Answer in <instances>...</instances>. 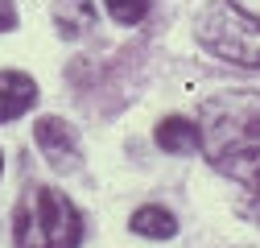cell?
Listing matches in <instances>:
<instances>
[{
    "label": "cell",
    "instance_id": "obj_7",
    "mask_svg": "<svg viewBox=\"0 0 260 248\" xmlns=\"http://www.w3.org/2000/svg\"><path fill=\"white\" fill-rule=\"evenodd\" d=\"M157 145L166 153H194L199 149V129L186 116H170V120L157 124Z\"/></svg>",
    "mask_w": 260,
    "mask_h": 248
},
{
    "label": "cell",
    "instance_id": "obj_8",
    "mask_svg": "<svg viewBox=\"0 0 260 248\" xmlns=\"http://www.w3.org/2000/svg\"><path fill=\"white\" fill-rule=\"evenodd\" d=\"M133 232L149 236V240H170L178 232V220L166 207H141V211H133Z\"/></svg>",
    "mask_w": 260,
    "mask_h": 248
},
{
    "label": "cell",
    "instance_id": "obj_5",
    "mask_svg": "<svg viewBox=\"0 0 260 248\" xmlns=\"http://www.w3.org/2000/svg\"><path fill=\"white\" fill-rule=\"evenodd\" d=\"M38 104V83L25 71H0V124L25 116Z\"/></svg>",
    "mask_w": 260,
    "mask_h": 248
},
{
    "label": "cell",
    "instance_id": "obj_6",
    "mask_svg": "<svg viewBox=\"0 0 260 248\" xmlns=\"http://www.w3.org/2000/svg\"><path fill=\"white\" fill-rule=\"evenodd\" d=\"M54 21L62 38H83L95 25V0H58L54 5Z\"/></svg>",
    "mask_w": 260,
    "mask_h": 248
},
{
    "label": "cell",
    "instance_id": "obj_3",
    "mask_svg": "<svg viewBox=\"0 0 260 248\" xmlns=\"http://www.w3.org/2000/svg\"><path fill=\"white\" fill-rule=\"evenodd\" d=\"M199 42L232 67H260V17L236 9L232 0H211L199 13Z\"/></svg>",
    "mask_w": 260,
    "mask_h": 248
},
{
    "label": "cell",
    "instance_id": "obj_1",
    "mask_svg": "<svg viewBox=\"0 0 260 248\" xmlns=\"http://www.w3.org/2000/svg\"><path fill=\"white\" fill-rule=\"evenodd\" d=\"M199 145L207 162L236 182L260 211V91H223L199 112Z\"/></svg>",
    "mask_w": 260,
    "mask_h": 248
},
{
    "label": "cell",
    "instance_id": "obj_9",
    "mask_svg": "<svg viewBox=\"0 0 260 248\" xmlns=\"http://www.w3.org/2000/svg\"><path fill=\"white\" fill-rule=\"evenodd\" d=\"M104 5H108V17H112V21L137 25V21H145V13H149L153 0H104Z\"/></svg>",
    "mask_w": 260,
    "mask_h": 248
},
{
    "label": "cell",
    "instance_id": "obj_4",
    "mask_svg": "<svg viewBox=\"0 0 260 248\" xmlns=\"http://www.w3.org/2000/svg\"><path fill=\"white\" fill-rule=\"evenodd\" d=\"M34 141H38V149H42V158L54 166V170H75L79 166V137H75V129L67 120H58V116H42L38 124H34Z\"/></svg>",
    "mask_w": 260,
    "mask_h": 248
},
{
    "label": "cell",
    "instance_id": "obj_11",
    "mask_svg": "<svg viewBox=\"0 0 260 248\" xmlns=\"http://www.w3.org/2000/svg\"><path fill=\"white\" fill-rule=\"evenodd\" d=\"M232 5L244 9V13H256V17H260V0H232Z\"/></svg>",
    "mask_w": 260,
    "mask_h": 248
},
{
    "label": "cell",
    "instance_id": "obj_12",
    "mask_svg": "<svg viewBox=\"0 0 260 248\" xmlns=\"http://www.w3.org/2000/svg\"><path fill=\"white\" fill-rule=\"evenodd\" d=\"M0 170H5V158H0Z\"/></svg>",
    "mask_w": 260,
    "mask_h": 248
},
{
    "label": "cell",
    "instance_id": "obj_10",
    "mask_svg": "<svg viewBox=\"0 0 260 248\" xmlns=\"http://www.w3.org/2000/svg\"><path fill=\"white\" fill-rule=\"evenodd\" d=\"M17 25V9H13V0H0V34L5 29H13Z\"/></svg>",
    "mask_w": 260,
    "mask_h": 248
},
{
    "label": "cell",
    "instance_id": "obj_2",
    "mask_svg": "<svg viewBox=\"0 0 260 248\" xmlns=\"http://www.w3.org/2000/svg\"><path fill=\"white\" fill-rule=\"evenodd\" d=\"M13 240L17 248H79L83 220L79 207L58 195L54 186H29L13 211Z\"/></svg>",
    "mask_w": 260,
    "mask_h": 248
}]
</instances>
